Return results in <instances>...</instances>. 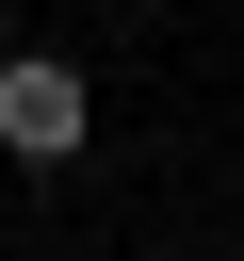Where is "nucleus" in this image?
I'll list each match as a JSON object with an SVG mask.
<instances>
[{"label": "nucleus", "mask_w": 244, "mask_h": 261, "mask_svg": "<svg viewBox=\"0 0 244 261\" xmlns=\"http://www.w3.org/2000/svg\"><path fill=\"white\" fill-rule=\"evenodd\" d=\"M0 49H16V33H0Z\"/></svg>", "instance_id": "f03ea898"}, {"label": "nucleus", "mask_w": 244, "mask_h": 261, "mask_svg": "<svg viewBox=\"0 0 244 261\" xmlns=\"http://www.w3.org/2000/svg\"><path fill=\"white\" fill-rule=\"evenodd\" d=\"M81 130H98V82L49 49H0V163H81Z\"/></svg>", "instance_id": "f257e3e1"}]
</instances>
